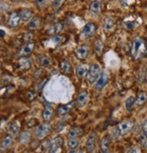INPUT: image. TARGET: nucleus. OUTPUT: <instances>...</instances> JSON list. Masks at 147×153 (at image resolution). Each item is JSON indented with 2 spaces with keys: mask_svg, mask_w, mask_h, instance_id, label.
Returning a JSON list of instances; mask_svg holds the SVG:
<instances>
[{
  "mask_svg": "<svg viewBox=\"0 0 147 153\" xmlns=\"http://www.w3.org/2000/svg\"><path fill=\"white\" fill-rule=\"evenodd\" d=\"M26 97L29 100H34L36 97V94L34 92H32V91H28L26 93Z\"/></svg>",
  "mask_w": 147,
  "mask_h": 153,
  "instance_id": "nucleus-40",
  "label": "nucleus"
},
{
  "mask_svg": "<svg viewBox=\"0 0 147 153\" xmlns=\"http://www.w3.org/2000/svg\"><path fill=\"white\" fill-rule=\"evenodd\" d=\"M146 149H147V147H146Z\"/></svg>",
  "mask_w": 147,
  "mask_h": 153,
  "instance_id": "nucleus-50",
  "label": "nucleus"
},
{
  "mask_svg": "<svg viewBox=\"0 0 147 153\" xmlns=\"http://www.w3.org/2000/svg\"><path fill=\"white\" fill-rule=\"evenodd\" d=\"M89 68H88L87 65H84V64L79 65V66L77 67V68H76V74H77V76H79V78H81V79L84 78V76H85L88 74V72H89Z\"/></svg>",
  "mask_w": 147,
  "mask_h": 153,
  "instance_id": "nucleus-24",
  "label": "nucleus"
},
{
  "mask_svg": "<svg viewBox=\"0 0 147 153\" xmlns=\"http://www.w3.org/2000/svg\"><path fill=\"white\" fill-rule=\"evenodd\" d=\"M35 3H36V5L38 6V8H43V7H45L46 5L48 4L47 1H36Z\"/></svg>",
  "mask_w": 147,
  "mask_h": 153,
  "instance_id": "nucleus-41",
  "label": "nucleus"
},
{
  "mask_svg": "<svg viewBox=\"0 0 147 153\" xmlns=\"http://www.w3.org/2000/svg\"><path fill=\"white\" fill-rule=\"evenodd\" d=\"M6 35V33L2 30H0V37H4Z\"/></svg>",
  "mask_w": 147,
  "mask_h": 153,
  "instance_id": "nucleus-45",
  "label": "nucleus"
},
{
  "mask_svg": "<svg viewBox=\"0 0 147 153\" xmlns=\"http://www.w3.org/2000/svg\"><path fill=\"white\" fill-rule=\"evenodd\" d=\"M96 141H97V133L96 132H91L87 140L86 143V149L88 153H93L96 148Z\"/></svg>",
  "mask_w": 147,
  "mask_h": 153,
  "instance_id": "nucleus-11",
  "label": "nucleus"
},
{
  "mask_svg": "<svg viewBox=\"0 0 147 153\" xmlns=\"http://www.w3.org/2000/svg\"><path fill=\"white\" fill-rule=\"evenodd\" d=\"M89 99H90V95L87 91H81L79 93L78 97H77V100H76V104L80 108H83L85 107L88 103H89Z\"/></svg>",
  "mask_w": 147,
  "mask_h": 153,
  "instance_id": "nucleus-7",
  "label": "nucleus"
},
{
  "mask_svg": "<svg viewBox=\"0 0 147 153\" xmlns=\"http://www.w3.org/2000/svg\"><path fill=\"white\" fill-rule=\"evenodd\" d=\"M97 32V25L94 23H88L81 31V36L84 38L92 37Z\"/></svg>",
  "mask_w": 147,
  "mask_h": 153,
  "instance_id": "nucleus-6",
  "label": "nucleus"
},
{
  "mask_svg": "<svg viewBox=\"0 0 147 153\" xmlns=\"http://www.w3.org/2000/svg\"><path fill=\"white\" fill-rule=\"evenodd\" d=\"M89 52H90V48L86 44L81 45L75 49V56L79 59H85L88 57Z\"/></svg>",
  "mask_w": 147,
  "mask_h": 153,
  "instance_id": "nucleus-9",
  "label": "nucleus"
},
{
  "mask_svg": "<svg viewBox=\"0 0 147 153\" xmlns=\"http://www.w3.org/2000/svg\"><path fill=\"white\" fill-rule=\"evenodd\" d=\"M9 9V6L4 2H0V11L1 12H7Z\"/></svg>",
  "mask_w": 147,
  "mask_h": 153,
  "instance_id": "nucleus-39",
  "label": "nucleus"
},
{
  "mask_svg": "<svg viewBox=\"0 0 147 153\" xmlns=\"http://www.w3.org/2000/svg\"><path fill=\"white\" fill-rule=\"evenodd\" d=\"M146 100H147V95L145 93L142 92L138 95L137 98L135 99V104L140 106V105H143L146 102Z\"/></svg>",
  "mask_w": 147,
  "mask_h": 153,
  "instance_id": "nucleus-31",
  "label": "nucleus"
},
{
  "mask_svg": "<svg viewBox=\"0 0 147 153\" xmlns=\"http://www.w3.org/2000/svg\"><path fill=\"white\" fill-rule=\"evenodd\" d=\"M146 79V71L145 69L142 68L140 71H139V75H138V80L140 83H143Z\"/></svg>",
  "mask_w": 147,
  "mask_h": 153,
  "instance_id": "nucleus-34",
  "label": "nucleus"
},
{
  "mask_svg": "<svg viewBox=\"0 0 147 153\" xmlns=\"http://www.w3.org/2000/svg\"><path fill=\"white\" fill-rule=\"evenodd\" d=\"M134 103H135V98L134 97H128L127 100L125 101V107H126V109L128 111H131L133 106H134Z\"/></svg>",
  "mask_w": 147,
  "mask_h": 153,
  "instance_id": "nucleus-33",
  "label": "nucleus"
},
{
  "mask_svg": "<svg viewBox=\"0 0 147 153\" xmlns=\"http://www.w3.org/2000/svg\"><path fill=\"white\" fill-rule=\"evenodd\" d=\"M84 130L81 127H72L71 129H69V131H68V138L69 139H76L77 137H80L83 134Z\"/></svg>",
  "mask_w": 147,
  "mask_h": 153,
  "instance_id": "nucleus-15",
  "label": "nucleus"
},
{
  "mask_svg": "<svg viewBox=\"0 0 147 153\" xmlns=\"http://www.w3.org/2000/svg\"><path fill=\"white\" fill-rule=\"evenodd\" d=\"M69 153H79V152H77L76 150H71V151H70Z\"/></svg>",
  "mask_w": 147,
  "mask_h": 153,
  "instance_id": "nucleus-46",
  "label": "nucleus"
},
{
  "mask_svg": "<svg viewBox=\"0 0 147 153\" xmlns=\"http://www.w3.org/2000/svg\"><path fill=\"white\" fill-rule=\"evenodd\" d=\"M110 138L108 135H106L102 138L101 140V142H100V149H101V151L102 152H106V151H108V149L110 147Z\"/></svg>",
  "mask_w": 147,
  "mask_h": 153,
  "instance_id": "nucleus-25",
  "label": "nucleus"
},
{
  "mask_svg": "<svg viewBox=\"0 0 147 153\" xmlns=\"http://www.w3.org/2000/svg\"><path fill=\"white\" fill-rule=\"evenodd\" d=\"M115 27V20L111 16H107L104 20V29L106 31H111Z\"/></svg>",
  "mask_w": 147,
  "mask_h": 153,
  "instance_id": "nucleus-28",
  "label": "nucleus"
},
{
  "mask_svg": "<svg viewBox=\"0 0 147 153\" xmlns=\"http://www.w3.org/2000/svg\"><path fill=\"white\" fill-rule=\"evenodd\" d=\"M63 27H64V25H63L62 23H60V22H59V23H56V24L52 25L48 29L47 33H48L49 35L55 36L56 34L60 33L63 30Z\"/></svg>",
  "mask_w": 147,
  "mask_h": 153,
  "instance_id": "nucleus-16",
  "label": "nucleus"
},
{
  "mask_svg": "<svg viewBox=\"0 0 147 153\" xmlns=\"http://www.w3.org/2000/svg\"><path fill=\"white\" fill-rule=\"evenodd\" d=\"M101 74V68L100 66L97 63H93L90 68H89V72L87 74V80L90 84H94L97 82V80L98 79L99 76Z\"/></svg>",
  "mask_w": 147,
  "mask_h": 153,
  "instance_id": "nucleus-3",
  "label": "nucleus"
},
{
  "mask_svg": "<svg viewBox=\"0 0 147 153\" xmlns=\"http://www.w3.org/2000/svg\"><path fill=\"white\" fill-rule=\"evenodd\" d=\"M134 127V122L132 120H126L120 123L118 125L113 128L112 135L115 138H119L129 134Z\"/></svg>",
  "mask_w": 147,
  "mask_h": 153,
  "instance_id": "nucleus-2",
  "label": "nucleus"
},
{
  "mask_svg": "<svg viewBox=\"0 0 147 153\" xmlns=\"http://www.w3.org/2000/svg\"><path fill=\"white\" fill-rule=\"evenodd\" d=\"M43 19L41 17L35 16L34 18H32V20L30 21V23L28 24V28L30 30H37L40 29L43 26Z\"/></svg>",
  "mask_w": 147,
  "mask_h": 153,
  "instance_id": "nucleus-17",
  "label": "nucleus"
},
{
  "mask_svg": "<svg viewBox=\"0 0 147 153\" xmlns=\"http://www.w3.org/2000/svg\"><path fill=\"white\" fill-rule=\"evenodd\" d=\"M51 131V124L48 123H44L37 127V129L35 130V135L39 140H42L46 136H48Z\"/></svg>",
  "mask_w": 147,
  "mask_h": 153,
  "instance_id": "nucleus-5",
  "label": "nucleus"
},
{
  "mask_svg": "<svg viewBox=\"0 0 147 153\" xmlns=\"http://www.w3.org/2000/svg\"><path fill=\"white\" fill-rule=\"evenodd\" d=\"M66 38L64 36H60V35H55V36H51L48 41H47V43L48 45H53V46H58L61 43H63L65 42Z\"/></svg>",
  "mask_w": 147,
  "mask_h": 153,
  "instance_id": "nucleus-19",
  "label": "nucleus"
},
{
  "mask_svg": "<svg viewBox=\"0 0 147 153\" xmlns=\"http://www.w3.org/2000/svg\"><path fill=\"white\" fill-rule=\"evenodd\" d=\"M131 55L135 60L141 59L147 55V46L143 39L135 38L133 41L131 46Z\"/></svg>",
  "mask_w": 147,
  "mask_h": 153,
  "instance_id": "nucleus-1",
  "label": "nucleus"
},
{
  "mask_svg": "<svg viewBox=\"0 0 147 153\" xmlns=\"http://www.w3.org/2000/svg\"><path fill=\"white\" fill-rule=\"evenodd\" d=\"M8 153H15V152H14V151H9Z\"/></svg>",
  "mask_w": 147,
  "mask_h": 153,
  "instance_id": "nucleus-48",
  "label": "nucleus"
},
{
  "mask_svg": "<svg viewBox=\"0 0 147 153\" xmlns=\"http://www.w3.org/2000/svg\"><path fill=\"white\" fill-rule=\"evenodd\" d=\"M67 145L70 149H76L80 145V141L77 139H69L67 141Z\"/></svg>",
  "mask_w": 147,
  "mask_h": 153,
  "instance_id": "nucleus-32",
  "label": "nucleus"
},
{
  "mask_svg": "<svg viewBox=\"0 0 147 153\" xmlns=\"http://www.w3.org/2000/svg\"><path fill=\"white\" fill-rule=\"evenodd\" d=\"M31 67H32V61L27 57H21L16 64V68L17 69H21V70L29 69Z\"/></svg>",
  "mask_w": 147,
  "mask_h": 153,
  "instance_id": "nucleus-10",
  "label": "nucleus"
},
{
  "mask_svg": "<svg viewBox=\"0 0 147 153\" xmlns=\"http://www.w3.org/2000/svg\"><path fill=\"white\" fill-rule=\"evenodd\" d=\"M74 105H75V102H70V103H68V104H65V105H60L58 108H57V114L59 115H64L66 114H68L69 112H70L73 107H74Z\"/></svg>",
  "mask_w": 147,
  "mask_h": 153,
  "instance_id": "nucleus-14",
  "label": "nucleus"
},
{
  "mask_svg": "<svg viewBox=\"0 0 147 153\" xmlns=\"http://www.w3.org/2000/svg\"><path fill=\"white\" fill-rule=\"evenodd\" d=\"M137 25V24L135 22H127L125 24V26L128 28V29H134L135 28V26Z\"/></svg>",
  "mask_w": 147,
  "mask_h": 153,
  "instance_id": "nucleus-42",
  "label": "nucleus"
},
{
  "mask_svg": "<svg viewBox=\"0 0 147 153\" xmlns=\"http://www.w3.org/2000/svg\"><path fill=\"white\" fill-rule=\"evenodd\" d=\"M52 115H53V109H52L51 106H46V107L43 109V114H42L43 120L46 121V122H49V121L51 119Z\"/></svg>",
  "mask_w": 147,
  "mask_h": 153,
  "instance_id": "nucleus-27",
  "label": "nucleus"
},
{
  "mask_svg": "<svg viewBox=\"0 0 147 153\" xmlns=\"http://www.w3.org/2000/svg\"><path fill=\"white\" fill-rule=\"evenodd\" d=\"M13 142V136L12 135H7L6 136L2 141L0 142V150L1 151H5L6 149H7L9 148V146L12 144Z\"/></svg>",
  "mask_w": 147,
  "mask_h": 153,
  "instance_id": "nucleus-21",
  "label": "nucleus"
},
{
  "mask_svg": "<svg viewBox=\"0 0 147 153\" xmlns=\"http://www.w3.org/2000/svg\"><path fill=\"white\" fill-rule=\"evenodd\" d=\"M127 153H137V149H136L134 146H133V147H131V148L128 149Z\"/></svg>",
  "mask_w": 147,
  "mask_h": 153,
  "instance_id": "nucleus-43",
  "label": "nucleus"
},
{
  "mask_svg": "<svg viewBox=\"0 0 147 153\" xmlns=\"http://www.w3.org/2000/svg\"><path fill=\"white\" fill-rule=\"evenodd\" d=\"M143 131L144 133H147V119L143 123Z\"/></svg>",
  "mask_w": 147,
  "mask_h": 153,
  "instance_id": "nucleus-44",
  "label": "nucleus"
},
{
  "mask_svg": "<svg viewBox=\"0 0 147 153\" xmlns=\"http://www.w3.org/2000/svg\"><path fill=\"white\" fill-rule=\"evenodd\" d=\"M19 15H20L21 20L23 22H28L32 17L33 11L31 9H29V8H23V9L20 10Z\"/></svg>",
  "mask_w": 147,
  "mask_h": 153,
  "instance_id": "nucleus-22",
  "label": "nucleus"
},
{
  "mask_svg": "<svg viewBox=\"0 0 147 153\" xmlns=\"http://www.w3.org/2000/svg\"><path fill=\"white\" fill-rule=\"evenodd\" d=\"M34 46H35V44H34V42H30L25 43V45H23V46L19 49V51H18V55L21 56V57H25L26 55L30 54V53L34 51Z\"/></svg>",
  "mask_w": 147,
  "mask_h": 153,
  "instance_id": "nucleus-13",
  "label": "nucleus"
},
{
  "mask_svg": "<svg viewBox=\"0 0 147 153\" xmlns=\"http://www.w3.org/2000/svg\"><path fill=\"white\" fill-rule=\"evenodd\" d=\"M60 70L63 72V73H66V74H69V73H71L72 71V67H71V64L70 62H69L68 60H61L60 62Z\"/></svg>",
  "mask_w": 147,
  "mask_h": 153,
  "instance_id": "nucleus-26",
  "label": "nucleus"
},
{
  "mask_svg": "<svg viewBox=\"0 0 147 153\" xmlns=\"http://www.w3.org/2000/svg\"><path fill=\"white\" fill-rule=\"evenodd\" d=\"M20 123L18 121H13L9 125V132L12 136H16L20 131Z\"/></svg>",
  "mask_w": 147,
  "mask_h": 153,
  "instance_id": "nucleus-23",
  "label": "nucleus"
},
{
  "mask_svg": "<svg viewBox=\"0 0 147 153\" xmlns=\"http://www.w3.org/2000/svg\"><path fill=\"white\" fill-rule=\"evenodd\" d=\"M63 139L60 136H57L53 138L48 144V151L49 153H57L62 147Z\"/></svg>",
  "mask_w": 147,
  "mask_h": 153,
  "instance_id": "nucleus-4",
  "label": "nucleus"
},
{
  "mask_svg": "<svg viewBox=\"0 0 147 153\" xmlns=\"http://www.w3.org/2000/svg\"><path fill=\"white\" fill-rule=\"evenodd\" d=\"M33 38H34V34H33L32 33H26L24 34V36H23V40H24V42H25L26 43H27V42H33V41H32Z\"/></svg>",
  "mask_w": 147,
  "mask_h": 153,
  "instance_id": "nucleus-36",
  "label": "nucleus"
},
{
  "mask_svg": "<svg viewBox=\"0 0 147 153\" xmlns=\"http://www.w3.org/2000/svg\"><path fill=\"white\" fill-rule=\"evenodd\" d=\"M139 143L143 148H146L147 147V135L146 134L141 135V137L139 139Z\"/></svg>",
  "mask_w": 147,
  "mask_h": 153,
  "instance_id": "nucleus-35",
  "label": "nucleus"
},
{
  "mask_svg": "<svg viewBox=\"0 0 147 153\" xmlns=\"http://www.w3.org/2000/svg\"><path fill=\"white\" fill-rule=\"evenodd\" d=\"M63 1H53L52 2V5H51V7H52V9L53 10H58L59 8H60V7L63 5Z\"/></svg>",
  "mask_w": 147,
  "mask_h": 153,
  "instance_id": "nucleus-37",
  "label": "nucleus"
},
{
  "mask_svg": "<svg viewBox=\"0 0 147 153\" xmlns=\"http://www.w3.org/2000/svg\"><path fill=\"white\" fill-rule=\"evenodd\" d=\"M36 61H37V63L40 66L44 67V68H47V67H49L51 64V59L49 57H47L46 55H43V54L37 55L36 56Z\"/></svg>",
  "mask_w": 147,
  "mask_h": 153,
  "instance_id": "nucleus-18",
  "label": "nucleus"
},
{
  "mask_svg": "<svg viewBox=\"0 0 147 153\" xmlns=\"http://www.w3.org/2000/svg\"><path fill=\"white\" fill-rule=\"evenodd\" d=\"M1 68H2V66H1V62H0V72H1Z\"/></svg>",
  "mask_w": 147,
  "mask_h": 153,
  "instance_id": "nucleus-47",
  "label": "nucleus"
},
{
  "mask_svg": "<svg viewBox=\"0 0 147 153\" xmlns=\"http://www.w3.org/2000/svg\"><path fill=\"white\" fill-rule=\"evenodd\" d=\"M31 140V133L27 131H23L20 136H19V142L21 144H25V143H28Z\"/></svg>",
  "mask_w": 147,
  "mask_h": 153,
  "instance_id": "nucleus-30",
  "label": "nucleus"
},
{
  "mask_svg": "<svg viewBox=\"0 0 147 153\" xmlns=\"http://www.w3.org/2000/svg\"><path fill=\"white\" fill-rule=\"evenodd\" d=\"M108 80H109V76H108V73L107 72V71H103V72H101V74H100V76H99V78H98V79L97 80V82H96V88L98 89V90H101V89H103L104 88H105V86L107 84V82H108Z\"/></svg>",
  "mask_w": 147,
  "mask_h": 153,
  "instance_id": "nucleus-8",
  "label": "nucleus"
},
{
  "mask_svg": "<svg viewBox=\"0 0 147 153\" xmlns=\"http://www.w3.org/2000/svg\"><path fill=\"white\" fill-rule=\"evenodd\" d=\"M102 153H109L108 151H106V152H102Z\"/></svg>",
  "mask_w": 147,
  "mask_h": 153,
  "instance_id": "nucleus-49",
  "label": "nucleus"
},
{
  "mask_svg": "<svg viewBox=\"0 0 147 153\" xmlns=\"http://www.w3.org/2000/svg\"><path fill=\"white\" fill-rule=\"evenodd\" d=\"M101 10H102V7H101V3L99 1H93L90 5V13H92L95 16L100 15Z\"/></svg>",
  "mask_w": 147,
  "mask_h": 153,
  "instance_id": "nucleus-20",
  "label": "nucleus"
},
{
  "mask_svg": "<svg viewBox=\"0 0 147 153\" xmlns=\"http://www.w3.org/2000/svg\"><path fill=\"white\" fill-rule=\"evenodd\" d=\"M38 123H39L38 120L35 119V118H33V119H31V120L27 123V126H28L29 128H31V127H34V126L38 125Z\"/></svg>",
  "mask_w": 147,
  "mask_h": 153,
  "instance_id": "nucleus-38",
  "label": "nucleus"
},
{
  "mask_svg": "<svg viewBox=\"0 0 147 153\" xmlns=\"http://www.w3.org/2000/svg\"><path fill=\"white\" fill-rule=\"evenodd\" d=\"M103 48H104L103 42L100 39H97L94 43V51H95L96 54L100 56L103 52Z\"/></svg>",
  "mask_w": 147,
  "mask_h": 153,
  "instance_id": "nucleus-29",
  "label": "nucleus"
},
{
  "mask_svg": "<svg viewBox=\"0 0 147 153\" xmlns=\"http://www.w3.org/2000/svg\"><path fill=\"white\" fill-rule=\"evenodd\" d=\"M21 17H20V15L19 13L17 12H12L9 16H8V19H7V24L9 26L13 27V28H16L19 25H20V22H21Z\"/></svg>",
  "mask_w": 147,
  "mask_h": 153,
  "instance_id": "nucleus-12",
  "label": "nucleus"
}]
</instances>
